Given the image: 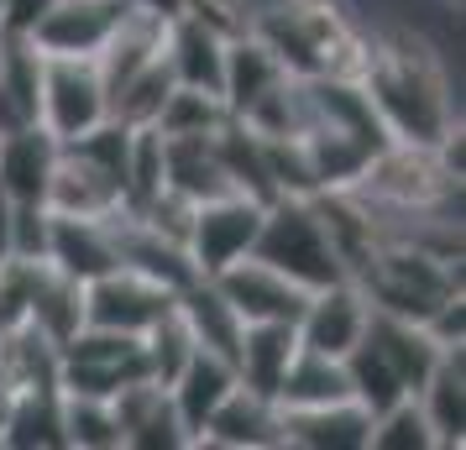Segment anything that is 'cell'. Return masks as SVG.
Wrapping results in <instances>:
<instances>
[{"instance_id": "6da1fadb", "label": "cell", "mask_w": 466, "mask_h": 450, "mask_svg": "<svg viewBox=\"0 0 466 450\" xmlns=\"http://www.w3.org/2000/svg\"><path fill=\"white\" fill-rule=\"evenodd\" d=\"M361 95L372 100L388 142H414V147H435L451 126H461V100L451 89L441 53L420 37L414 26H393V32H367V58L357 74Z\"/></svg>"}, {"instance_id": "7a4b0ae2", "label": "cell", "mask_w": 466, "mask_h": 450, "mask_svg": "<svg viewBox=\"0 0 466 450\" xmlns=\"http://www.w3.org/2000/svg\"><path fill=\"white\" fill-rule=\"evenodd\" d=\"M247 32L294 79H357L367 58V32L340 0H247Z\"/></svg>"}, {"instance_id": "3957f363", "label": "cell", "mask_w": 466, "mask_h": 450, "mask_svg": "<svg viewBox=\"0 0 466 450\" xmlns=\"http://www.w3.org/2000/svg\"><path fill=\"white\" fill-rule=\"evenodd\" d=\"M351 283L361 288V299L372 304V309L424 325L441 304L461 299V257L430 252L420 241L378 236L372 252L357 262Z\"/></svg>"}, {"instance_id": "277c9868", "label": "cell", "mask_w": 466, "mask_h": 450, "mask_svg": "<svg viewBox=\"0 0 466 450\" xmlns=\"http://www.w3.org/2000/svg\"><path fill=\"white\" fill-rule=\"evenodd\" d=\"M252 257L278 267V273H289L309 294L325 288V283L351 278L340 252H336V241H330V231H325V220L315 210V194H278L273 205L262 210Z\"/></svg>"}, {"instance_id": "5b68a950", "label": "cell", "mask_w": 466, "mask_h": 450, "mask_svg": "<svg viewBox=\"0 0 466 450\" xmlns=\"http://www.w3.org/2000/svg\"><path fill=\"white\" fill-rule=\"evenodd\" d=\"M351 194L372 215H424V210H456L461 178L445 168L435 147L388 142V147L372 152V163L361 168Z\"/></svg>"}, {"instance_id": "8992f818", "label": "cell", "mask_w": 466, "mask_h": 450, "mask_svg": "<svg viewBox=\"0 0 466 450\" xmlns=\"http://www.w3.org/2000/svg\"><path fill=\"white\" fill-rule=\"evenodd\" d=\"M142 377H152L142 335L100 330V325H79V330L58 345V387H64V393L116 398L121 387L142 383Z\"/></svg>"}, {"instance_id": "52a82bcc", "label": "cell", "mask_w": 466, "mask_h": 450, "mask_svg": "<svg viewBox=\"0 0 466 450\" xmlns=\"http://www.w3.org/2000/svg\"><path fill=\"white\" fill-rule=\"evenodd\" d=\"M110 115L106 79L95 58H43V89H37V121L58 142H74Z\"/></svg>"}, {"instance_id": "ba28073f", "label": "cell", "mask_w": 466, "mask_h": 450, "mask_svg": "<svg viewBox=\"0 0 466 450\" xmlns=\"http://www.w3.org/2000/svg\"><path fill=\"white\" fill-rule=\"evenodd\" d=\"M173 304H178V294L168 283L147 278L142 267H127V262H116L110 273L85 283V325H100V330L147 335V325H157Z\"/></svg>"}, {"instance_id": "9c48e42d", "label": "cell", "mask_w": 466, "mask_h": 450, "mask_svg": "<svg viewBox=\"0 0 466 450\" xmlns=\"http://www.w3.org/2000/svg\"><path fill=\"white\" fill-rule=\"evenodd\" d=\"M262 210H268V205H257V199H247V194H220V199H199V205H194L184 252H189V262L199 267V278H210V273H220L226 262L252 252Z\"/></svg>"}, {"instance_id": "30bf717a", "label": "cell", "mask_w": 466, "mask_h": 450, "mask_svg": "<svg viewBox=\"0 0 466 450\" xmlns=\"http://www.w3.org/2000/svg\"><path fill=\"white\" fill-rule=\"evenodd\" d=\"M43 205L53 215H79V220H110L116 210H127V184L121 173H110L100 157H89L85 147L64 142L53 178H47Z\"/></svg>"}, {"instance_id": "8fae6325", "label": "cell", "mask_w": 466, "mask_h": 450, "mask_svg": "<svg viewBox=\"0 0 466 450\" xmlns=\"http://www.w3.org/2000/svg\"><path fill=\"white\" fill-rule=\"evenodd\" d=\"M210 283L226 294V304L241 315V325L247 320L299 325L304 304H309V288H304V283H294L289 273H278V267H268V262H257L252 252L236 257V262H226L220 273H210Z\"/></svg>"}, {"instance_id": "7c38bea8", "label": "cell", "mask_w": 466, "mask_h": 450, "mask_svg": "<svg viewBox=\"0 0 466 450\" xmlns=\"http://www.w3.org/2000/svg\"><path fill=\"white\" fill-rule=\"evenodd\" d=\"M127 5L131 0H47L32 26V43L43 58H95L121 26Z\"/></svg>"}, {"instance_id": "4fadbf2b", "label": "cell", "mask_w": 466, "mask_h": 450, "mask_svg": "<svg viewBox=\"0 0 466 450\" xmlns=\"http://www.w3.org/2000/svg\"><path fill=\"white\" fill-rule=\"evenodd\" d=\"M116 425H121V450H189V429L173 408V393L157 377L121 387L116 398Z\"/></svg>"}, {"instance_id": "5bb4252c", "label": "cell", "mask_w": 466, "mask_h": 450, "mask_svg": "<svg viewBox=\"0 0 466 450\" xmlns=\"http://www.w3.org/2000/svg\"><path fill=\"white\" fill-rule=\"evenodd\" d=\"M194 445H210V450H273L283 445V408L278 398L268 393H252V387L236 383L220 408H215L205 429H199V440Z\"/></svg>"}, {"instance_id": "9a60e30c", "label": "cell", "mask_w": 466, "mask_h": 450, "mask_svg": "<svg viewBox=\"0 0 466 450\" xmlns=\"http://www.w3.org/2000/svg\"><path fill=\"white\" fill-rule=\"evenodd\" d=\"M367 315H372V304L361 299V288L351 278L325 283V288L309 294V304H304V315H299V325H294L299 345L325 351V356H346V351L361 341Z\"/></svg>"}, {"instance_id": "2e32d148", "label": "cell", "mask_w": 466, "mask_h": 450, "mask_svg": "<svg viewBox=\"0 0 466 450\" xmlns=\"http://www.w3.org/2000/svg\"><path fill=\"white\" fill-rule=\"evenodd\" d=\"M283 445L294 450H367L372 445V414L357 398L315 408H283Z\"/></svg>"}, {"instance_id": "e0dca14e", "label": "cell", "mask_w": 466, "mask_h": 450, "mask_svg": "<svg viewBox=\"0 0 466 450\" xmlns=\"http://www.w3.org/2000/svg\"><path fill=\"white\" fill-rule=\"evenodd\" d=\"M361 341H367L382 362L393 366V377H399L409 393H420L424 377L435 372V362L451 351V345H441L420 320H399V315H382V309H372V315H367Z\"/></svg>"}, {"instance_id": "ac0fdd59", "label": "cell", "mask_w": 466, "mask_h": 450, "mask_svg": "<svg viewBox=\"0 0 466 450\" xmlns=\"http://www.w3.org/2000/svg\"><path fill=\"white\" fill-rule=\"evenodd\" d=\"M58 147H64V142H58L43 121H26V126L0 131V189L11 194V199L43 205L53 163H58Z\"/></svg>"}, {"instance_id": "d6986e66", "label": "cell", "mask_w": 466, "mask_h": 450, "mask_svg": "<svg viewBox=\"0 0 466 450\" xmlns=\"http://www.w3.org/2000/svg\"><path fill=\"white\" fill-rule=\"evenodd\" d=\"M163 53H168L173 79H178V85L220 95V79H226V32H215L205 16H194V11H178V16L168 22Z\"/></svg>"}, {"instance_id": "ffe728a7", "label": "cell", "mask_w": 466, "mask_h": 450, "mask_svg": "<svg viewBox=\"0 0 466 450\" xmlns=\"http://www.w3.org/2000/svg\"><path fill=\"white\" fill-rule=\"evenodd\" d=\"M53 215V210H47ZM47 262L68 273V278H100L116 267V236H110V220H79V215H53L47 220Z\"/></svg>"}, {"instance_id": "44dd1931", "label": "cell", "mask_w": 466, "mask_h": 450, "mask_svg": "<svg viewBox=\"0 0 466 450\" xmlns=\"http://www.w3.org/2000/svg\"><path fill=\"white\" fill-rule=\"evenodd\" d=\"M299 351V330L283 320H247L241 325V341H236V383L278 398V383Z\"/></svg>"}, {"instance_id": "7402d4cb", "label": "cell", "mask_w": 466, "mask_h": 450, "mask_svg": "<svg viewBox=\"0 0 466 450\" xmlns=\"http://www.w3.org/2000/svg\"><path fill=\"white\" fill-rule=\"evenodd\" d=\"M231 387H236V362L220 356V351H210V345H199L189 362H184V372L168 383L173 408H178V419H184V429H189V445L199 440L205 419L220 408V398H226Z\"/></svg>"}, {"instance_id": "603a6c76", "label": "cell", "mask_w": 466, "mask_h": 450, "mask_svg": "<svg viewBox=\"0 0 466 450\" xmlns=\"http://www.w3.org/2000/svg\"><path fill=\"white\" fill-rule=\"evenodd\" d=\"M163 184L178 189L184 199H220V194H236L231 173L215 152V131L210 136H163Z\"/></svg>"}, {"instance_id": "cb8c5ba5", "label": "cell", "mask_w": 466, "mask_h": 450, "mask_svg": "<svg viewBox=\"0 0 466 450\" xmlns=\"http://www.w3.org/2000/svg\"><path fill=\"white\" fill-rule=\"evenodd\" d=\"M26 320L53 345H64L85 325V283L58 273L47 257H37L32 262V288H26Z\"/></svg>"}, {"instance_id": "d4e9b609", "label": "cell", "mask_w": 466, "mask_h": 450, "mask_svg": "<svg viewBox=\"0 0 466 450\" xmlns=\"http://www.w3.org/2000/svg\"><path fill=\"white\" fill-rule=\"evenodd\" d=\"M414 398H420L441 450H461V440H466V356H461V345H451L435 362V372L424 377V387Z\"/></svg>"}, {"instance_id": "484cf974", "label": "cell", "mask_w": 466, "mask_h": 450, "mask_svg": "<svg viewBox=\"0 0 466 450\" xmlns=\"http://www.w3.org/2000/svg\"><path fill=\"white\" fill-rule=\"evenodd\" d=\"M283 79V64H278L268 47L257 43L252 32H236V37H226V79H220V100H226V110L231 115H241V110H252L268 89Z\"/></svg>"}, {"instance_id": "4316f807", "label": "cell", "mask_w": 466, "mask_h": 450, "mask_svg": "<svg viewBox=\"0 0 466 450\" xmlns=\"http://www.w3.org/2000/svg\"><path fill=\"white\" fill-rule=\"evenodd\" d=\"M0 445L16 450H68L64 440V393L58 387H32L11 398V414L0 425Z\"/></svg>"}, {"instance_id": "83f0119b", "label": "cell", "mask_w": 466, "mask_h": 450, "mask_svg": "<svg viewBox=\"0 0 466 450\" xmlns=\"http://www.w3.org/2000/svg\"><path fill=\"white\" fill-rule=\"evenodd\" d=\"M336 398H351L346 362L299 345L289 372H283V383H278V408H315V404H336Z\"/></svg>"}, {"instance_id": "f1b7e54d", "label": "cell", "mask_w": 466, "mask_h": 450, "mask_svg": "<svg viewBox=\"0 0 466 450\" xmlns=\"http://www.w3.org/2000/svg\"><path fill=\"white\" fill-rule=\"evenodd\" d=\"M178 309H184V320L194 325V341L220 351V356H236V341H241V315H236L226 294L215 288L210 278H194L184 294H178Z\"/></svg>"}, {"instance_id": "f546056e", "label": "cell", "mask_w": 466, "mask_h": 450, "mask_svg": "<svg viewBox=\"0 0 466 450\" xmlns=\"http://www.w3.org/2000/svg\"><path fill=\"white\" fill-rule=\"evenodd\" d=\"M173 64L168 53H157L147 68H137L127 85L110 95V121H121V126H152L157 121V110H163V100L173 95Z\"/></svg>"}, {"instance_id": "4dcf8cb0", "label": "cell", "mask_w": 466, "mask_h": 450, "mask_svg": "<svg viewBox=\"0 0 466 450\" xmlns=\"http://www.w3.org/2000/svg\"><path fill=\"white\" fill-rule=\"evenodd\" d=\"M226 121H231V110H226L220 95L173 85V95L163 100V110H157V121H152V126L163 131V136H210V131H220Z\"/></svg>"}, {"instance_id": "1f68e13d", "label": "cell", "mask_w": 466, "mask_h": 450, "mask_svg": "<svg viewBox=\"0 0 466 450\" xmlns=\"http://www.w3.org/2000/svg\"><path fill=\"white\" fill-rule=\"evenodd\" d=\"M64 440H68V450H121V425H116L110 398L64 393Z\"/></svg>"}, {"instance_id": "d6a6232c", "label": "cell", "mask_w": 466, "mask_h": 450, "mask_svg": "<svg viewBox=\"0 0 466 450\" xmlns=\"http://www.w3.org/2000/svg\"><path fill=\"white\" fill-rule=\"evenodd\" d=\"M142 345H147V366H152V377L168 387L178 372H184V362H189L194 351H199V341H194V325L184 320V309L173 304L168 315L157 325H147V335H142Z\"/></svg>"}, {"instance_id": "836d02e7", "label": "cell", "mask_w": 466, "mask_h": 450, "mask_svg": "<svg viewBox=\"0 0 466 450\" xmlns=\"http://www.w3.org/2000/svg\"><path fill=\"white\" fill-rule=\"evenodd\" d=\"M367 450H441V440L424 419L420 398H399L388 414L372 419V445Z\"/></svg>"}, {"instance_id": "e575fe53", "label": "cell", "mask_w": 466, "mask_h": 450, "mask_svg": "<svg viewBox=\"0 0 466 450\" xmlns=\"http://www.w3.org/2000/svg\"><path fill=\"white\" fill-rule=\"evenodd\" d=\"M131 5H142V11H152V16H163V22H173L178 11H189V0H131Z\"/></svg>"}, {"instance_id": "d590c367", "label": "cell", "mask_w": 466, "mask_h": 450, "mask_svg": "<svg viewBox=\"0 0 466 450\" xmlns=\"http://www.w3.org/2000/svg\"><path fill=\"white\" fill-rule=\"evenodd\" d=\"M0 262H11V194L0 189Z\"/></svg>"}, {"instance_id": "8d00e7d4", "label": "cell", "mask_w": 466, "mask_h": 450, "mask_svg": "<svg viewBox=\"0 0 466 450\" xmlns=\"http://www.w3.org/2000/svg\"><path fill=\"white\" fill-rule=\"evenodd\" d=\"M0 11H5V0H0Z\"/></svg>"}]
</instances>
